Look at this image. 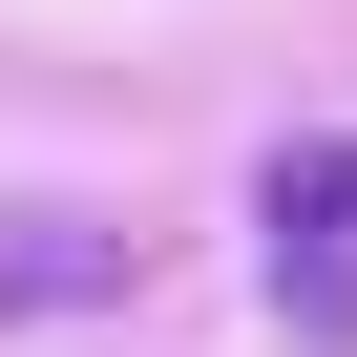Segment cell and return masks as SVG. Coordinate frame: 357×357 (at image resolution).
<instances>
[{"label":"cell","mask_w":357,"mask_h":357,"mask_svg":"<svg viewBox=\"0 0 357 357\" xmlns=\"http://www.w3.org/2000/svg\"><path fill=\"white\" fill-rule=\"evenodd\" d=\"M105 294H126L105 211H0V315H105Z\"/></svg>","instance_id":"6da1fadb"},{"label":"cell","mask_w":357,"mask_h":357,"mask_svg":"<svg viewBox=\"0 0 357 357\" xmlns=\"http://www.w3.org/2000/svg\"><path fill=\"white\" fill-rule=\"evenodd\" d=\"M252 211L294 231V273H315V315H357V147H294V168H273Z\"/></svg>","instance_id":"7a4b0ae2"}]
</instances>
